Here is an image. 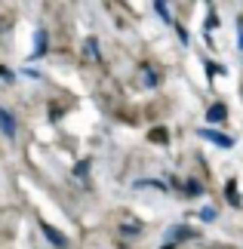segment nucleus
Here are the masks:
<instances>
[{
    "mask_svg": "<svg viewBox=\"0 0 243 249\" xmlns=\"http://www.w3.org/2000/svg\"><path fill=\"white\" fill-rule=\"evenodd\" d=\"M200 139H206L219 148H234V139L225 136V132H219V129H200Z\"/></svg>",
    "mask_w": 243,
    "mask_h": 249,
    "instance_id": "obj_1",
    "label": "nucleus"
},
{
    "mask_svg": "<svg viewBox=\"0 0 243 249\" xmlns=\"http://www.w3.org/2000/svg\"><path fill=\"white\" fill-rule=\"evenodd\" d=\"M40 231L46 234V240H50L53 246H59V249H65V246H68V240H65V234L59 231V228H53V225H46V222H40Z\"/></svg>",
    "mask_w": 243,
    "mask_h": 249,
    "instance_id": "obj_2",
    "label": "nucleus"
},
{
    "mask_svg": "<svg viewBox=\"0 0 243 249\" xmlns=\"http://www.w3.org/2000/svg\"><path fill=\"white\" fill-rule=\"evenodd\" d=\"M139 234H142V225L135 222V218L123 215L120 218V237H139Z\"/></svg>",
    "mask_w": 243,
    "mask_h": 249,
    "instance_id": "obj_3",
    "label": "nucleus"
},
{
    "mask_svg": "<svg viewBox=\"0 0 243 249\" xmlns=\"http://www.w3.org/2000/svg\"><path fill=\"white\" fill-rule=\"evenodd\" d=\"M0 129H3V136H6V139H13V136H16V120H13V114H9L6 108H0Z\"/></svg>",
    "mask_w": 243,
    "mask_h": 249,
    "instance_id": "obj_4",
    "label": "nucleus"
},
{
    "mask_svg": "<svg viewBox=\"0 0 243 249\" xmlns=\"http://www.w3.org/2000/svg\"><path fill=\"white\" fill-rule=\"evenodd\" d=\"M167 237H172V240H188V237H197V234H194V228H188V225H172L167 231Z\"/></svg>",
    "mask_w": 243,
    "mask_h": 249,
    "instance_id": "obj_5",
    "label": "nucleus"
},
{
    "mask_svg": "<svg viewBox=\"0 0 243 249\" xmlns=\"http://www.w3.org/2000/svg\"><path fill=\"white\" fill-rule=\"evenodd\" d=\"M206 117H209L212 123H222V120H225V117H228V108H225V105H212V108H209V114H206Z\"/></svg>",
    "mask_w": 243,
    "mask_h": 249,
    "instance_id": "obj_6",
    "label": "nucleus"
},
{
    "mask_svg": "<svg viewBox=\"0 0 243 249\" xmlns=\"http://www.w3.org/2000/svg\"><path fill=\"white\" fill-rule=\"evenodd\" d=\"M83 53H86V59H99V43H95V37H86V43H83Z\"/></svg>",
    "mask_w": 243,
    "mask_h": 249,
    "instance_id": "obj_7",
    "label": "nucleus"
},
{
    "mask_svg": "<svg viewBox=\"0 0 243 249\" xmlns=\"http://www.w3.org/2000/svg\"><path fill=\"white\" fill-rule=\"evenodd\" d=\"M43 50H46V34H43V31H37V46H34V59H37V55H43Z\"/></svg>",
    "mask_w": 243,
    "mask_h": 249,
    "instance_id": "obj_8",
    "label": "nucleus"
},
{
    "mask_svg": "<svg viewBox=\"0 0 243 249\" xmlns=\"http://www.w3.org/2000/svg\"><path fill=\"white\" fill-rule=\"evenodd\" d=\"M185 191H188L191 197H200L203 194V188H200V181H188V185H185Z\"/></svg>",
    "mask_w": 243,
    "mask_h": 249,
    "instance_id": "obj_9",
    "label": "nucleus"
},
{
    "mask_svg": "<svg viewBox=\"0 0 243 249\" xmlns=\"http://www.w3.org/2000/svg\"><path fill=\"white\" fill-rule=\"evenodd\" d=\"M200 218H203V222H216V209H212V206H203L200 209Z\"/></svg>",
    "mask_w": 243,
    "mask_h": 249,
    "instance_id": "obj_10",
    "label": "nucleus"
},
{
    "mask_svg": "<svg viewBox=\"0 0 243 249\" xmlns=\"http://www.w3.org/2000/svg\"><path fill=\"white\" fill-rule=\"evenodd\" d=\"M135 188H157V191H167L163 181H135Z\"/></svg>",
    "mask_w": 243,
    "mask_h": 249,
    "instance_id": "obj_11",
    "label": "nucleus"
},
{
    "mask_svg": "<svg viewBox=\"0 0 243 249\" xmlns=\"http://www.w3.org/2000/svg\"><path fill=\"white\" fill-rule=\"evenodd\" d=\"M151 142L163 145V142H167V129H151Z\"/></svg>",
    "mask_w": 243,
    "mask_h": 249,
    "instance_id": "obj_12",
    "label": "nucleus"
},
{
    "mask_svg": "<svg viewBox=\"0 0 243 249\" xmlns=\"http://www.w3.org/2000/svg\"><path fill=\"white\" fill-rule=\"evenodd\" d=\"M228 200L234 206H240V197H237V191H234V181H228Z\"/></svg>",
    "mask_w": 243,
    "mask_h": 249,
    "instance_id": "obj_13",
    "label": "nucleus"
},
{
    "mask_svg": "<svg viewBox=\"0 0 243 249\" xmlns=\"http://www.w3.org/2000/svg\"><path fill=\"white\" fill-rule=\"evenodd\" d=\"M142 77H145V83H148V86L157 83V74H154V71H142Z\"/></svg>",
    "mask_w": 243,
    "mask_h": 249,
    "instance_id": "obj_14",
    "label": "nucleus"
},
{
    "mask_svg": "<svg viewBox=\"0 0 243 249\" xmlns=\"http://www.w3.org/2000/svg\"><path fill=\"white\" fill-rule=\"evenodd\" d=\"M154 9H157V13H160V18H167V22H169V13H167V6H163L160 0H157V3H154Z\"/></svg>",
    "mask_w": 243,
    "mask_h": 249,
    "instance_id": "obj_15",
    "label": "nucleus"
},
{
    "mask_svg": "<svg viewBox=\"0 0 243 249\" xmlns=\"http://www.w3.org/2000/svg\"><path fill=\"white\" fill-rule=\"evenodd\" d=\"M0 77H6V80H13V74H9V71H3V68H0Z\"/></svg>",
    "mask_w": 243,
    "mask_h": 249,
    "instance_id": "obj_16",
    "label": "nucleus"
},
{
    "mask_svg": "<svg viewBox=\"0 0 243 249\" xmlns=\"http://www.w3.org/2000/svg\"><path fill=\"white\" fill-rule=\"evenodd\" d=\"M237 46H240V50H243V31H240V40H237Z\"/></svg>",
    "mask_w": 243,
    "mask_h": 249,
    "instance_id": "obj_17",
    "label": "nucleus"
}]
</instances>
